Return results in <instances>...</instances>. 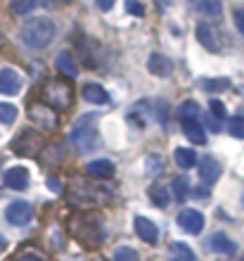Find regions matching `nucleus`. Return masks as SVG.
Returning <instances> with one entry per match:
<instances>
[{
  "label": "nucleus",
  "instance_id": "14",
  "mask_svg": "<svg viewBox=\"0 0 244 261\" xmlns=\"http://www.w3.org/2000/svg\"><path fill=\"white\" fill-rule=\"evenodd\" d=\"M199 178H202L204 186H211L221 178V164H218L213 157H204L199 162Z\"/></svg>",
  "mask_w": 244,
  "mask_h": 261
},
{
  "label": "nucleus",
  "instance_id": "4",
  "mask_svg": "<svg viewBox=\"0 0 244 261\" xmlns=\"http://www.w3.org/2000/svg\"><path fill=\"white\" fill-rule=\"evenodd\" d=\"M43 97H45V105H50L55 112H67L71 107V102H74L69 83L57 81V79L43 86Z\"/></svg>",
  "mask_w": 244,
  "mask_h": 261
},
{
  "label": "nucleus",
  "instance_id": "12",
  "mask_svg": "<svg viewBox=\"0 0 244 261\" xmlns=\"http://www.w3.org/2000/svg\"><path fill=\"white\" fill-rule=\"evenodd\" d=\"M197 38H199V43H202L206 50H211V53H218V50H221V41H218L216 29L209 27V24H204V21L197 24Z\"/></svg>",
  "mask_w": 244,
  "mask_h": 261
},
{
  "label": "nucleus",
  "instance_id": "33",
  "mask_svg": "<svg viewBox=\"0 0 244 261\" xmlns=\"http://www.w3.org/2000/svg\"><path fill=\"white\" fill-rule=\"evenodd\" d=\"M209 110H211V114L216 119H223L225 117V105L221 102V100H211L209 102Z\"/></svg>",
  "mask_w": 244,
  "mask_h": 261
},
{
  "label": "nucleus",
  "instance_id": "23",
  "mask_svg": "<svg viewBox=\"0 0 244 261\" xmlns=\"http://www.w3.org/2000/svg\"><path fill=\"white\" fill-rule=\"evenodd\" d=\"M176 164L180 166V169H192V166L197 164V154L195 150H190V147H176Z\"/></svg>",
  "mask_w": 244,
  "mask_h": 261
},
{
  "label": "nucleus",
  "instance_id": "6",
  "mask_svg": "<svg viewBox=\"0 0 244 261\" xmlns=\"http://www.w3.org/2000/svg\"><path fill=\"white\" fill-rule=\"evenodd\" d=\"M29 119L34 121L36 128H41V130H55L57 128V112L45 102L29 105Z\"/></svg>",
  "mask_w": 244,
  "mask_h": 261
},
{
  "label": "nucleus",
  "instance_id": "15",
  "mask_svg": "<svg viewBox=\"0 0 244 261\" xmlns=\"http://www.w3.org/2000/svg\"><path fill=\"white\" fill-rule=\"evenodd\" d=\"M135 233H138V238H140V240H145L147 245H154V242L159 240L156 226L149 219H145V216H138V219H135Z\"/></svg>",
  "mask_w": 244,
  "mask_h": 261
},
{
  "label": "nucleus",
  "instance_id": "35",
  "mask_svg": "<svg viewBox=\"0 0 244 261\" xmlns=\"http://www.w3.org/2000/svg\"><path fill=\"white\" fill-rule=\"evenodd\" d=\"M235 27H237V31L244 34V10H237V12H235Z\"/></svg>",
  "mask_w": 244,
  "mask_h": 261
},
{
  "label": "nucleus",
  "instance_id": "29",
  "mask_svg": "<svg viewBox=\"0 0 244 261\" xmlns=\"http://www.w3.org/2000/svg\"><path fill=\"white\" fill-rule=\"evenodd\" d=\"M38 3H41V0H12V12L24 17V14L34 12L36 7H38Z\"/></svg>",
  "mask_w": 244,
  "mask_h": 261
},
{
  "label": "nucleus",
  "instance_id": "31",
  "mask_svg": "<svg viewBox=\"0 0 244 261\" xmlns=\"http://www.w3.org/2000/svg\"><path fill=\"white\" fill-rule=\"evenodd\" d=\"M14 119H17V107L7 102H0V121L3 124H12Z\"/></svg>",
  "mask_w": 244,
  "mask_h": 261
},
{
  "label": "nucleus",
  "instance_id": "5",
  "mask_svg": "<svg viewBox=\"0 0 244 261\" xmlns=\"http://www.w3.org/2000/svg\"><path fill=\"white\" fill-rule=\"evenodd\" d=\"M45 147V140H43L41 133L36 130H24L12 140V152L19 154V157H34Z\"/></svg>",
  "mask_w": 244,
  "mask_h": 261
},
{
  "label": "nucleus",
  "instance_id": "39",
  "mask_svg": "<svg viewBox=\"0 0 244 261\" xmlns=\"http://www.w3.org/2000/svg\"><path fill=\"white\" fill-rule=\"evenodd\" d=\"M5 249H7V240H5V238H3V235H0V254H3Z\"/></svg>",
  "mask_w": 244,
  "mask_h": 261
},
{
  "label": "nucleus",
  "instance_id": "2",
  "mask_svg": "<svg viewBox=\"0 0 244 261\" xmlns=\"http://www.w3.org/2000/svg\"><path fill=\"white\" fill-rule=\"evenodd\" d=\"M19 34H21V41L26 43L29 48L43 50L48 48L50 41L55 38V21L48 19V17H31V19L24 21Z\"/></svg>",
  "mask_w": 244,
  "mask_h": 261
},
{
  "label": "nucleus",
  "instance_id": "19",
  "mask_svg": "<svg viewBox=\"0 0 244 261\" xmlns=\"http://www.w3.org/2000/svg\"><path fill=\"white\" fill-rule=\"evenodd\" d=\"M171 60L166 55H159V53H154V55H149L147 60V69L152 71L154 76H169L171 74Z\"/></svg>",
  "mask_w": 244,
  "mask_h": 261
},
{
  "label": "nucleus",
  "instance_id": "7",
  "mask_svg": "<svg viewBox=\"0 0 244 261\" xmlns=\"http://www.w3.org/2000/svg\"><path fill=\"white\" fill-rule=\"evenodd\" d=\"M69 140H71L81 152L95 150L97 143H100V140H97V130L93 128V126H76V128L71 130Z\"/></svg>",
  "mask_w": 244,
  "mask_h": 261
},
{
  "label": "nucleus",
  "instance_id": "8",
  "mask_svg": "<svg viewBox=\"0 0 244 261\" xmlns=\"http://www.w3.org/2000/svg\"><path fill=\"white\" fill-rule=\"evenodd\" d=\"M176 221H178V228L190 235H199L204 228V214L197 212V209H183V212L178 214Z\"/></svg>",
  "mask_w": 244,
  "mask_h": 261
},
{
  "label": "nucleus",
  "instance_id": "13",
  "mask_svg": "<svg viewBox=\"0 0 244 261\" xmlns=\"http://www.w3.org/2000/svg\"><path fill=\"white\" fill-rule=\"evenodd\" d=\"M197 14H202L206 19H218L223 14V3L221 0H190Z\"/></svg>",
  "mask_w": 244,
  "mask_h": 261
},
{
  "label": "nucleus",
  "instance_id": "40",
  "mask_svg": "<svg viewBox=\"0 0 244 261\" xmlns=\"http://www.w3.org/2000/svg\"><path fill=\"white\" fill-rule=\"evenodd\" d=\"M97 261H102V259H97Z\"/></svg>",
  "mask_w": 244,
  "mask_h": 261
},
{
  "label": "nucleus",
  "instance_id": "26",
  "mask_svg": "<svg viewBox=\"0 0 244 261\" xmlns=\"http://www.w3.org/2000/svg\"><path fill=\"white\" fill-rule=\"evenodd\" d=\"M164 169H166V159H164L161 154H147V157H145V171H147L149 176H156V173H161Z\"/></svg>",
  "mask_w": 244,
  "mask_h": 261
},
{
  "label": "nucleus",
  "instance_id": "27",
  "mask_svg": "<svg viewBox=\"0 0 244 261\" xmlns=\"http://www.w3.org/2000/svg\"><path fill=\"white\" fill-rule=\"evenodd\" d=\"M199 86H202L206 93H223L225 88H230V81H228V79H202Z\"/></svg>",
  "mask_w": 244,
  "mask_h": 261
},
{
  "label": "nucleus",
  "instance_id": "28",
  "mask_svg": "<svg viewBox=\"0 0 244 261\" xmlns=\"http://www.w3.org/2000/svg\"><path fill=\"white\" fill-rule=\"evenodd\" d=\"M178 117H180V121L197 119V117H199V105H197L195 100H187V102H183L180 107H178Z\"/></svg>",
  "mask_w": 244,
  "mask_h": 261
},
{
  "label": "nucleus",
  "instance_id": "20",
  "mask_svg": "<svg viewBox=\"0 0 244 261\" xmlns=\"http://www.w3.org/2000/svg\"><path fill=\"white\" fill-rule=\"evenodd\" d=\"M86 173L93 176V178H109L114 173V164L109 159H95V162H90L86 166Z\"/></svg>",
  "mask_w": 244,
  "mask_h": 261
},
{
  "label": "nucleus",
  "instance_id": "38",
  "mask_svg": "<svg viewBox=\"0 0 244 261\" xmlns=\"http://www.w3.org/2000/svg\"><path fill=\"white\" fill-rule=\"evenodd\" d=\"M48 186H50V190H55V193H60V190H62V188H60V180H57V178H50Z\"/></svg>",
  "mask_w": 244,
  "mask_h": 261
},
{
  "label": "nucleus",
  "instance_id": "10",
  "mask_svg": "<svg viewBox=\"0 0 244 261\" xmlns=\"http://www.w3.org/2000/svg\"><path fill=\"white\" fill-rule=\"evenodd\" d=\"M3 180H5V188H10V190H26L29 188V171L24 166H12V169L5 171Z\"/></svg>",
  "mask_w": 244,
  "mask_h": 261
},
{
  "label": "nucleus",
  "instance_id": "34",
  "mask_svg": "<svg viewBox=\"0 0 244 261\" xmlns=\"http://www.w3.org/2000/svg\"><path fill=\"white\" fill-rule=\"evenodd\" d=\"M126 10H128L130 14H135V17H143L145 14V7L138 3V0H126Z\"/></svg>",
  "mask_w": 244,
  "mask_h": 261
},
{
  "label": "nucleus",
  "instance_id": "24",
  "mask_svg": "<svg viewBox=\"0 0 244 261\" xmlns=\"http://www.w3.org/2000/svg\"><path fill=\"white\" fill-rule=\"evenodd\" d=\"M171 190H173V197H176V202H180V204H183L185 199L190 197V186H187V180H185L183 176H176V178L171 180Z\"/></svg>",
  "mask_w": 244,
  "mask_h": 261
},
{
  "label": "nucleus",
  "instance_id": "11",
  "mask_svg": "<svg viewBox=\"0 0 244 261\" xmlns=\"http://www.w3.org/2000/svg\"><path fill=\"white\" fill-rule=\"evenodd\" d=\"M21 88V76L14 69H0V93L3 95H17Z\"/></svg>",
  "mask_w": 244,
  "mask_h": 261
},
{
  "label": "nucleus",
  "instance_id": "22",
  "mask_svg": "<svg viewBox=\"0 0 244 261\" xmlns=\"http://www.w3.org/2000/svg\"><path fill=\"white\" fill-rule=\"evenodd\" d=\"M55 67H57V71L64 76H69V79H74L76 74H78V67H76V62L71 60V55L69 53H60L57 55V60H55Z\"/></svg>",
  "mask_w": 244,
  "mask_h": 261
},
{
  "label": "nucleus",
  "instance_id": "18",
  "mask_svg": "<svg viewBox=\"0 0 244 261\" xmlns=\"http://www.w3.org/2000/svg\"><path fill=\"white\" fill-rule=\"evenodd\" d=\"M83 97L90 105H107L109 102V93L102 88L100 83H86L83 86Z\"/></svg>",
  "mask_w": 244,
  "mask_h": 261
},
{
  "label": "nucleus",
  "instance_id": "16",
  "mask_svg": "<svg viewBox=\"0 0 244 261\" xmlns=\"http://www.w3.org/2000/svg\"><path fill=\"white\" fill-rule=\"evenodd\" d=\"M209 247L216 252V254H225V256H230L237 252V245L230 240V238H225L223 233H216V235H211V240H209Z\"/></svg>",
  "mask_w": 244,
  "mask_h": 261
},
{
  "label": "nucleus",
  "instance_id": "32",
  "mask_svg": "<svg viewBox=\"0 0 244 261\" xmlns=\"http://www.w3.org/2000/svg\"><path fill=\"white\" fill-rule=\"evenodd\" d=\"M114 261H140V256L133 247H119L114 252Z\"/></svg>",
  "mask_w": 244,
  "mask_h": 261
},
{
  "label": "nucleus",
  "instance_id": "37",
  "mask_svg": "<svg viewBox=\"0 0 244 261\" xmlns=\"http://www.w3.org/2000/svg\"><path fill=\"white\" fill-rule=\"evenodd\" d=\"M17 261H45V259H43V256H38V254H34V252H29V254L19 256Z\"/></svg>",
  "mask_w": 244,
  "mask_h": 261
},
{
  "label": "nucleus",
  "instance_id": "36",
  "mask_svg": "<svg viewBox=\"0 0 244 261\" xmlns=\"http://www.w3.org/2000/svg\"><path fill=\"white\" fill-rule=\"evenodd\" d=\"M97 7H100L102 12H109L114 7V0H97Z\"/></svg>",
  "mask_w": 244,
  "mask_h": 261
},
{
  "label": "nucleus",
  "instance_id": "3",
  "mask_svg": "<svg viewBox=\"0 0 244 261\" xmlns=\"http://www.w3.org/2000/svg\"><path fill=\"white\" fill-rule=\"evenodd\" d=\"M107 197L109 195L102 193L97 186H88V183H83V180H74V188H71V195H69V199H71L76 206H81V209L104 204Z\"/></svg>",
  "mask_w": 244,
  "mask_h": 261
},
{
  "label": "nucleus",
  "instance_id": "41",
  "mask_svg": "<svg viewBox=\"0 0 244 261\" xmlns=\"http://www.w3.org/2000/svg\"><path fill=\"white\" fill-rule=\"evenodd\" d=\"M242 261H244V259H242Z\"/></svg>",
  "mask_w": 244,
  "mask_h": 261
},
{
  "label": "nucleus",
  "instance_id": "25",
  "mask_svg": "<svg viewBox=\"0 0 244 261\" xmlns=\"http://www.w3.org/2000/svg\"><path fill=\"white\" fill-rule=\"evenodd\" d=\"M171 259L173 261H195V252H192L185 242H171Z\"/></svg>",
  "mask_w": 244,
  "mask_h": 261
},
{
  "label": "nucleus",
  "instance_id": "1",
  "mask_svg": "<svg viewBox=\"0 0 244 261\" xmlns=\"http://www.w3.org/2000/svg\"><path fill=\"white\" fill-rule=\"evenodd\" d=\"M69 230L76 240L81 242L83 247H97L104 240V226H102V216L100 214H78L71 219Z\"/></svg>",
  "mask_w": 244,
  "mask_h": 261
},
{
  "label": "nucleus",
  "instance_id": "17",
  "mask_svg": "<svg viewBox=\"0 0 244 261\" xmlns=\"http://www.w3.org/2000/svg\"><path fill=\"white\" fill-rule=\"evenodd\" d=\"M183 133H185V138H187L190 143H195V145H204V143H206L204 126L199 124L197 119H187V121H183Z\"/></svg>",
  "mask_w": 244,
  "mask_h": 261
},
{
  "label": "nucleus",
  "instance_id": "30",
  "mask_svg": "<svg viewBox=\"0 0 244 261\" xmlns=\"http://www.w3.org/2000/svg\"><path fill=\"white\" fill-rule=\"evenodd\" d=\"M228 133H230L232 138L244 140V119L242 117H232L230 121H228Z\"/></svg>",
  "mask_w": 244,
  "mask_h": 261
},
{
  "label": "nucleus",
  "instance_id": "9",
  "mask_svg": "<svg viewBox=\"0 0 244 261\" xmlns=\"http://www.w3.org/2000/svg\"><path fill=\"white\" fill-rule=\"evenodd\" d=\"M31 216H34V212H31V204H26V202H12L5 209V219L17 228L26 226L29 221H31Z\"/></svg>",
  "mask_w": 244,
  "mask_h": 261
},
{
  "label": "nucleus",
  "instance_id": "21",
  "mask_svg": "<svg viewBox=\"0 0 244 261\" xmlns=\"http://www.w3.org/2000/svg\"><path fill=\"white\" fill-rule=\"evenodd\" d=\"M149 199H152V204L164 209V206H169L171 202V195H169V188L164 186V183H154V186L149 188Z\"/></svg>",
  "mask_w": 244,
  "mask_h": 261
}]
</instances>
